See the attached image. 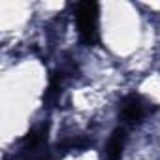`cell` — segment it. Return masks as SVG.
Masks as SVG:
<instances>
[{"label": "cell", "mask_w": 160, "mask_h": 160, "mask_svg": "<svg viewBox=\"0 0 160 160\" xmlns=\"http://www.w3.org/2000/svg\"><path fill=\"white\" fill-rule=\"evenodd\" d=\"M75 21L85 43L96 45L100 42V8L96 2H79L75 6Z\"/></svg>", "instance_id": "cell-1"}, {"label": "cell", "mask_w": 160, "mask_h": 160, "mask_svg": "<svg viewBox=\"0 0 160 160\" xmlns=\"http://www.w3.org/2000/svg\"><path fill=\"white\" fill-rule=\"evenodd\" d=\"M143 115H145V102H143L141 96L130 94L119 106V117H121L122 122H128V124L138 122Z\"/></svg>", "instance_id": "cell-2"}, {"label": "cell", "mask_w": 160, "mask_h": 160, "mask_svg": "<svg viewBox=\"0 0 160 160\" xmlns=\"http://www.w3.org/2000/svg\"><path fill=\"white\" fill-rule=\"evenodd\" d=\"M124 145H126V130L124 128L113 130V134H111V138L108 141V147H106L108 160H121Z\"/></svg>", "instance_id": "cell-3"}]
</instances>
